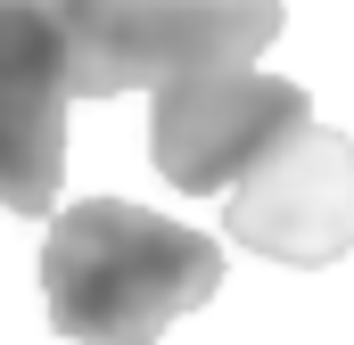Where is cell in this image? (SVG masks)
<instances>
[{"label": "cell", "mask_w": 354, "mask_h": 345, "mask_svg": "<svg viewBox=\"0 0 354 345\" xmlns=\"http://www.w3.org/2000/svg\"><path fill=\"white\" fill-rule=\"evenodd\" d=\"M75 99H115L140 83H189L256 66L280 41L288 0H50Z\"/></svg>", "instance_id": "2"}, {"label": "cell", "mask_w": 354, "mask_h": 345, "mask_svg": "<svg viewBox=\"0 0 354 345\" xmlns=\"http://www.w3.org/2000/svg\"><path fill=\"white\" fill-rule=\"evenodd\" d=\"M231 239L272 263L354 255V140L330 124H297L264 165L231 189Z\"/></svg>", "instance_id": "4"}, {"label": "cell", "mask_w": 354, "mask_h": 345, "mask_svg": "<svg viewBox=\"0 0 354 345\" xmlns=\"http://www.w3.org/2000/svg\"><path fill=\"white\" fill-rule=\"evenodd\" d=\"M66 41L50 0H0V206L50 214L66 181Z\"/></svg>", "instance_id": "5"}, {"label": "cell", "mask_w": 354, "mask_h": 345, "mask_svg": "<svg viewBox=\"0 0 354 345\" xmlns=\"http://www.w3.org/2000/svg\"><path fill=\"white\" fill-rule=\"evenodd\" d=\"M297 124H313L297 83L231 66V75H189V83L157 90L149 148H157V172L181 197H214V189H239Z\"/></svg>", "instance_id": "3"}, {"label": "cell", "mask_w": 354, "mask_h": 345, "mask_svg": "<svg viewBox=\"0 0 354 345\" xmlns=\"http://www.w3.org/2000/svg\"><path fill=\"white\" fill-rule=\"evenodd\" d=\"M223 288V247L124 197H75L41 239V304L75 345H157Z\"/></svg>", "instance_id": "1"}]
</instances>
